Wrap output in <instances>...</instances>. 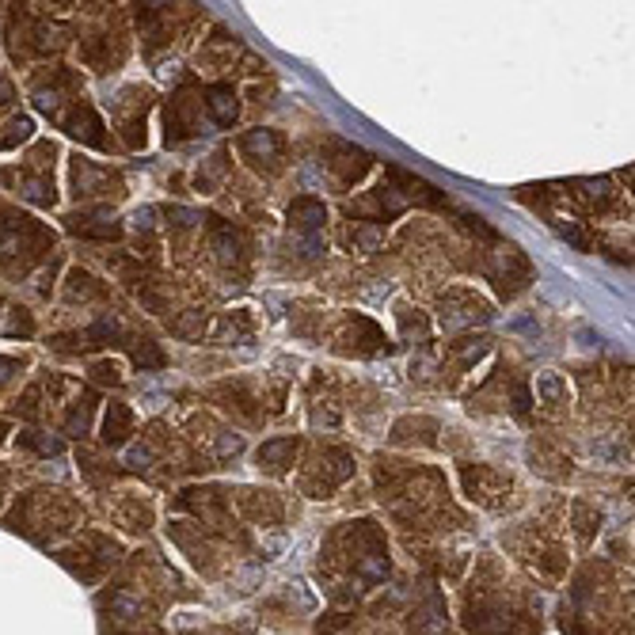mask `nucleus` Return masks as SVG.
<instances>
[{
	"label": "nucleus",
	"mask_w": 635,
	"mask_h": 635,
	"mask_svg": "<svg viewBox=\"0 0 635 635\" xmlns=\"http://www.w3.org/2000/svg\"><path fill=\"white\" fill-rule=\"evenodd\" d=\"M324 221H327V210H324V202H316V198H297V202L290 206V224L304 236L308 255L320 251V229H324Z\"/></svg>",
	"instance_id": "f257e3e1"
},
{
	"label": "nucleus",
	"mask_w": 635,
	"mask_h": 635,
	"mask_svg": "<svg viewBox=\"0 0 635 635\" xmlns=\"http://www.w3.org/2000/svg\"><path fill=\"white\" fill-rule=\"evenodd\" d=\"M206 110H210V118L221 129H232V122H236V115H240V103H236L232 84H213V88H206Z\"/></svg>",
	"instance_id": "f03ea898"
},
{
	"label": "nucleus",
	"mask_w": 635,
	"mask_h": 635,
	"mask_svg": "<svg viewBox=\"0 0 635 635\" xmlns=\"http://www.w3.org/2000/svg\"><path fill=\"white\" fill-rule=\"evenodd\" d=\"M240 149L251 156V160H278L282 156V137L274 129H251V134L240 137Z\"/></svg>",
	"instance_id": "7ed1b4c3"
},
{
	"label": "nucleus",
	"mask_w": 635,
	"mask_h": 635,
	"mask_svg": "<svg viewBox=\"0 0 635 635\" xmlns=\"http://www.w3.org/2000/svg\"><path fill=\"white\" fill-rule=\"evenodd\" d=\"M293 453H297V441L293 438H282V441H266L263 449H259V464H266V468H285L293 460Z\"/></svg>",
	"instance_id": "20e7f679"
},
{
	"label": "nucleus",
	"mask_w": 635,
	"mask_h": 635,
	"mask_svg": "<svg viewBox=\"0 0 635 635\" xmlns=\"http://www.w3.org/2000/svg\"><path fill=\"white\" fill-rule=\"evenodd\" d=\"M129 434V407H122V404H110V411H107V422H103V438L110 441V445H118L122 438Z\"/></svg>",
	"instance_id": "39448f33"
},
{
	"label": "nucleus",
	"mask_w": 635,
	"mask_h": 635,
	"mask_svg": "<svg viewBox=\"0 0 635 635\" xmlns=\"http://www.w3.org/2000/svg\"><path fill=\"white\" fill-rule=\"evenodd\" d=\"M536 392H541L548 404H559V399H567V385H563L555 373H541V377H536Z\"/></svg>",
	"instance_id": "423d86ee"
},
{
	"label": "nucleus",
	"mask_w": 635,
	"mask_h": 635,
	"mask_svg": "<svg viewBox=\"0 0 635 635\" xmlns=\"http://www.w3.org/2000/svg\"><path fill=\"white\" fill-rule=\"evenodd\" d=\"M103 183V176L92 168L88 160H76V187L84 190V194H95V187Z\"/></svg>",
	"instance_id": "0eeeda50"
},
{
	"label": "nucleus",
	"mask_w": 635,
	"mask_h": 635,
	"mask_svg": "<svg viewBox=\"0 0 635 635\" xmlns=\"http://www.w3.org/2000/svg\"><path fill=\"white\" fill-rule=\"evenodd\" d=\"M559 232H563V240H567V243H575L578 251H590V248H594V240H590V232H586V229H578L575 221H567Z\"/></svg>",
	"instance_id": "6e6552de"
},
{
	"label": "nucleus",
	"mask_w": 635,
	"mask_h": 635,
	"mask_svg": "<svg viewBox=\"0 0 635 635\" xmlns=\"http://www.w3.org/2000/svg\"><path fill=\"white\" fill-rule=\"evenodd\" d=\"M137 365H141V369H160V365H164V354L156 350L152 343H145L141 350H137Z\"/></svg>",
	"instance_id": "1a4fd4ad"
},
{
	"label": "nucleus",
	"mask_w": 635,
	"mask_h": 635,
	"mask_svg": "<svg viewBox=\"0 0 635 635\" xmlns=\"http://www.w3.org/2000/svg\"><path fill=\"white\" fill-rule=\"evenodd\" d=\"M110 608H115V613H122V620H134V616H141V605L137 601H129V597H110Z\"/></svg>",
	"instance_id": "9d476101"
},
{
	"label": "nucleus",
	"mask_w": 635,
	"mask_h": 635,
	"mask_svg": "<svg viewBox=\"0 0 635 635\" xmlns=\"http://www.w3.org/2000/svg\"><path fill=\"white\" fill-rule=\"evenodd\" d=\"M168 221L176 224V229H187V224L198 221V213H194V210H183V206H171V210H168Z\"/></svg>",
	"instance_id": "9b49d317"
},
{
	"label": "nucleus",
	"mask_w": 635,
	"mask_h": 635,
	"mask_svg": "<svg viewBox=\"0 0 635 635\" xmlns=\"http://www.w3.org/2000/svg\"><path fill=\"white\" fill-rule=\"evenodd\" d=\"M354 240H358L365 251H377V248H380V240H385V236H380L377 229H358V232H354Z\"/></svg>",
	"instance_id": "f8f14e48"
},
{
	"label": "nucleus",
	"mask_w": 635,
	"mask_h": 635,
	"mask_svg": "<svg viewBox=\"0 0 635 635\" xmlns=\"http://www.w3.org/2000/svg\"><path fill=\"white\" fill-rule=\"evenodd\" d=\"M134 229H152V206H141V210H134Z\"/></svg>",
	"instance_id": "ddd939ff"
},
{
	"label": "nucleus",
	"mask_w": 635,
	"mask_h": 635,
	"mask_svg": "<svg viewBox=\"0 0 635 635\" xmlns=\"http://www.w3.org/2000/svg\"><path fill=\"white\" fill-rule=\"evenodd\" d=\"M126 460H129V464H134V468H149V460H152V457H149V449L134 445V449H129V453H126Z\"/></svg>",
	"instance_id": "4468645a"
},
{
	"label": "nucleus",
	"mask_w": 635,
	"mask_h": 635,
	"mask_svg": "<svg viewBox=\"0 0 635 635\" xmlns=\"http://www.w3.org/2000/svg\"><path fill=\"white\" fill-rule=\"evenodd\" d=\"M198 324H206V320H202V312H194L190 320H179V324H176V331H179V335H194V331H198Z\"/></svg>",
	"instance_id": "2eb2a0df"
},
{
	"label": "nucleus",
	"mask_w": 635,
	"mask_h": 635,
	"mask_svg": "<svg viewBox=\"0 0 635 635\" xmlns=\"http://www.w3.org/2000/svg\"><path fill=\"white\" fill-rule=\"evenodd\" d=\"M34 449H42V453H61V441L57 438H27Z\"/></svg>",
	"instance_id": "dca6fc26"
},
{
	"label": "nucleus",
	"mask_w": 635,
	"mask_h": 635,
	"mask_svg": "<svg viewBox=\"0 0 635 635\" xmlns=\"http://www.w3.org/2000/svg\"><path fill=\"white\" fill-rule=\"evenodd\" d=\"M240 449H243V441H240V438H229V434L221 438V457H229V453H240Z\"/></svg>",
	"instance_id": "f3484780"
},
{
	"label": "nucleus",
	"mask_w": 635,
	"mask_h": 635,
	"mask_svg": "<svg viewBox=\"0 0 635 635\" xmlns=\"http://www.w3.org/2000/svg\"><path fill=\"white\" fill-rule=\"evenodd\" d=\"M263 548H266L271 555H278V552L285 548V536H266V541H263Z\"/></svg>",
	"instance_id": "a211bd4d"
},
{
	"label": "nucleus",
	"mask_w": 635,
	"mask_h": 635,
	"mask_svg": "<svg viewBox=\"0 0 635 635\" xmlns=\"http://www.w3.org/2000/svg\"><path fill=\"white\" fill-rule=\"evenodd\" d=\"M176 624H179V628H190V624H198V613H179Z\"/></svg>",
	"instance_id": "6ab92c4d"
}]
</instances>
